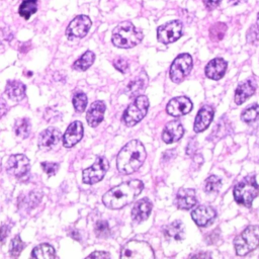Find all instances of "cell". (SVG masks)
Segmentation results:
<instances>
[{"mask_svg": "<svg viewBox=\"0 0 259 259\" xmlns=\"http://www.w3.org/2000/svg\"><path fill=\"white\" fill-rule=\"evenodd\" d=\"M144 184L140 180H130L108 190L102 197L104 205L111 209L121 208L131 202L141 193Z\"/></svg>", "mask_w": 259, "mask_h": 259, "instance_id": "1", "label": "cell"}, {"mask_svg": "<svg viewBox=\"0 0 259 259\" xmlns=\"http://www.w3.org/2000/svg\"><path fill=\"white\" fill-rule=\"evenodd\" d=\"M146 159V150L138 140L128 142L118 153L116 158L117 170L122 174L137 171Z\"/></svg>", "mask_w": 259, "mask_h": 259, "instance_id": "2", "label": "cell"}, {"mask_svg": "<svg viewBox=\"0 0 259 259\" xmlns=\"http://www.w3.org/2000/svg\"><path fill=\"white\" fill-rule=\"evenodd\" d=\"M143 39V32L132 22L124 21L118 24L112 31V44L121 49H131L139 45Z\"/></svg>", "mask_w": 259, "mask_h": 259, "instance_id": "3", "label": "cell"}, {"mask_svg": "<svg viewBox=\"0 0 259 259\" xmlns=\"http://www.w3.org/2000/svg\"><path fill=\"white\" fill-rule=\"evenodd\" d=\"M259 193V186L254 176H247L234 188L235 200L245 206H250Z\"/></svg>", "mask_w": 259, "mask_h": 259, "instance_id": "4", "label": "cell"}, {"mask_svg": "<svg viewBox=\"0 0 259 259\" xmlns=\"http://www.w3.org/2000/svg\"><path fill=\"white\" fill-rule=\"evenodd\" d=\"M237 255L244 256L259 246V226L247 227L234 240Z\"/></svg>", "mask_w": 259, "mask_h": 259, "instance_id": "5", "label": "cell"}, {"mask_svg": "<svg viewBox=\"0 0 259 259\" xmlns=\"http://www.w3.org/2000/svg\"><path fill=\"white\" fill-rule=\"evenodd\" d=\"M149 108V100L145 95H139L125 109L122 115V121L127 126H133L141 121Z\"/></svg>", "mask_w": 259, "mask_h": 259, "instance_id": "6", "label": "cell"}, {"mask_svg": "<svg viewBox=\"0 0 259 259\" xmlns=\"http://www.w3.org/2000/svg\"><path fill=\"white\" fill-rule=\"evenodd\" d=\"M120 258L126 259H153L155 258L152 247L143 241L133 240L127 242L121 249Z\"/></svg>", "mask_w": 259, "mask_h": 259, "instance_id": "7", "label": "cell"}, {"mask_svg": "<svg viewBox=\"0 0 259 259\" xmlns=\"http://www.w3.org/2000/svg\"><path fill=\"white\" fill-rule=\"evenodd\" d=\"M192 58L189 54H181L176 57L170 67V78L173 82H181L191 71Z\"/></svg>", "mask_w": 259, "mask_h": 259, "instance_id": "8", "label": "cell"}, {"mask_svg": "<svg viewBox=\"0 0 259 259\" xmlns=\"http://www.w3.org/2000/svg\"><path fill=\"white\" fill-rule=\"evenodd\" d=\"M108 168H109L108 161L104 157H98L95 163L91 167L86 168L83 171L82 173L83 182L86 184H95L99 182L106 174Z\"/></svg>", "mask_w": 259, "mask_h": 259, "instance_id": "9", "label": "cell"}, {"mask_svg": "<svg viewBox=\"0 0 259 259\" xmlns=\"http://www.w3.org/2000/svg\"><path fill=\"white\" fill-rule=\"evenodd\" d=\"M182 22L180 20H172L157 29L158 40L162 44H171L176 41L182 35Z\"/></svg>", "mask_w": 259, "mask_h": 259, "instance_id": "10", "label": "cell"}, {"mask_svg": "<svg viewBox=\"0 0 259 259\" xmlns=\"http://www.w3.org/2000/svg\"><path fill=\"white\" fill-rule=\"evenodd\" d=\"M91 26V20L86 15L76 16L68 25L66 29V35L69 39L80 38L87 34Z\"/></svg>", "mask_w": 259, "mask_h": 259, "instance_id": "11", "label": "cell"}, {"mask_svg": "<svg viewBox=\"0 0 259 259\" xmlns=\"http://www.w3.org/2000/svg\"><path fill=\"white\" fill-rule=\"evenodd\" d=\"M7 170L15 177L21 178L25 176L29 170V161L22 154L11 155L7 161Z\"/></svg>", "mask_w": 259, "mask_h": 259, "instance_id": "12", "label": "cell"}, {"mask_svg": "<svg viewBox=\"0 0 259 259\" xmlns=\"http://www.w3.org/2000/svg\"><path fill=\"white\" fill-rule=\"evenodd\" d=\"M191 109H192V102L190 101L189 98L185 96H178L171 99L166 106L167 113H169L174 117L184 115L188 113Z\"/></svg>", "mask_w": 259, "mask_h": 259, "instance_id": "13", "label": "cell"}, {"mask_svg": "<svg viewBox=\"0 0 259 259\" xmlns=\"http://www.w3.org/2000/svg\"><path fill=\"white\" fill-rule=\"evenodd\" d=\"M191 217L197 226L206 227L214 221L217 212L211 206L199 205L191 212Z\"/></svg>", "mask_w": 259, "mask_h": 259, "instance_id": "14", "label": "cell"}, {"mask_svg": "<svg viewBox=\"0 0 259 259\" xmlns=\"http://www.w3.org/2000/svg\"><path fill=\"white\" fill-rule=\"evenodd\" d=\"M83 137V125L80 121L76 120L70 123L63 137V145L66 148L75 146Z\"/></svg>", "mask_w": 259, "mask_h": 259, "instance_id": "15", "label": "cell"}, {"mask_svg": "<svg viewBox=\"0 0 259 259\" xmlns=\"http://www.w3.org/2000/svg\"><path fill=\"white\" fill-rule=\"evenodd\" d=\"M197 202L195 191L190 188H181L175 197V204L180 209H190Z\"/></svg>", "mask_w": 259, "mask_h": 259, "instance_id": "16", "label": "cell"}, {"mask_svg": "<svg viewBox=\"0 0 259 259\" xmlns=\"http://www.w3.org/2000/svg\"><path fill=\"white\" fill-rule=\"evenodd\" d=\"M184 134V128L180 121L173 120L166 124L162 133V140L166 144H171L179 141Z\"/></svg>", "mask_w": 259, "mask_h": 259, "instance_id": "17", "label": "cell"}, {"mask_svg": "<svg viewBox=\"0 0 259 259\" xmlns=\"http://www.w3.org/2000/svg\"><path fill=\"white\" fill-rule=\"evenodd\" d=\"M213 117V108L209 105H205L198 111L195 120L193 130L195 133H201L208 127Z\"/></svg>", "mask_w": 259, "mask_h": 259, "instance_id": "18", "label": "cell"}, {"mask_svg": "<svg viewBox=\"0 0 259 259\" xmlns=\"http://www.w3.org/2000/svg\"><path fill=\"white\" fill-rule=\"evenodd\" d=\"M227 62L222 58H215L208 62L204 72L206 77L212 80H220L226 73Z\"/></svg>", "mask_w": 259, "mask_h": 259, "instance_id": "19", "label": "cell"}, {"mask_svg": "<svg viewBox=\"0 0 259 259\" xmlns=\"http://www.w3.org/2000/svg\"><path fill=\"white\" fill-rule=\"evenodd\" d=\"M152 210V202L148 198L138 200L132 208V218L135 222L141 223L146 221Z\"/></svg>", "mask_w": 259, "mask_h": 259, "instance_id": "20", "label": "cell"}, {"mask_svg": "<svg viewBox=\"0 0 259 259\" xmlns=\"http://www.w3.org/2000/svg\"><path fill=\"white\" fill-rule=\"evenodd\" d=\"M104 111H105V104L103 101H95L93 102L86 114V119L87 122L90 126H97L102 120L104 116Z\"/></svg>", "mask_w": 259, "mask_h": 259, "instance_id": "21", "label": "cell"}, {"mask_svg": "<svg viewBox=\"0 0 259 259\" xmlns=\"http://www.w3.org/2000/svg\"><path fill=\"white\" fill-rule=\"evenodd\" d=\"M256 91V85L248 80V81H244L243 83H241L235 92V97L234 100L236 102V104L240 105L242 103H244L250 96H252Z\"/></svg>", "mask_w": 259, "mask_h": 259, "instance_id": "22", "label": "cell"}, {"mask_svg": "<svg viewBox=\"0 0 259 259\" xmlns=\"http://www.w3.org/2000/svg\"><path fill=\"white\" fill-rule=\"evenodd\" d=\"M61 140V132L56 127H48L39 135V146L51 148L57 145Z\"/></svg>", "mask_w": 259, "mask_h": 259, "instance_id": "23", "label": "cell"}, {"mask_svg": "<svg viewBox=\"0 0 259 259\" xmlns=\"http://www.w3.org/2000/svg\"><path fill=\"white\" fill-rule=\"evenodd\" d=\"M25 85L18 80H9L5 87L6 95L12 99L19 101L25 96Z\"/></svg>", "mask_w": 259, "mask_h": 259, "instance_id": "24", "label": "cell"}, {"mask_svg": "<svg viewBox=\"0 0 259 259\" xmlns=\"http://www.w3.org/2000/svg\"><path fill=\"white\" fill-rule=\"evenodd\" d=\"M164 235L167 239L175 240V241H181L185 237V229L184 225L181 221L177 220L168 225L164 229Z\"/></svg>", "mask_w": 259, "mask_h": 259, "instance_id": "25", "label": "cell"}, {"mask_svg": "<svg viewBox=\"0 0 259 259\" xmlns=\"http://www.w3.org/2000/svg\"><path fill=\"white\" fill-rule=\"evenodd\" d=\"M147 76L145 73L141 74L140 76H138L137 78H135L134 80H132L127 86H126V89H125V93L130 96H134V95H137L139 94L146 86L147 84Z\"/></svg>", "mask_w": 259, "mask_h": 259, "instance_id": "26", "label": "cell"}, {"mask_svg": "<svg viewBox=\"0 0 259 259\" xmlns=\"http://www.w3.org/2000/svg\"><path fill=\"white\" fill-rule=\"evenodd\" d=\"M95 55L91 51L85 52L78 60H76L73 64V69L77 71H85L87 70L94 62Z\"/></svg>", "mask_w": 259, "mask_h": 259, "instance_id": "27", "label": "cell"}, {"mask_svg": "<svg viewBox=\"0 0 259 259\" xmlns=\"http://www.w3.org/2000/svg\"><path fill=\"white\" fill-rule=\"evenodd\" d=\"M31 257L37 259H52L56 257L55 249L49 244H40L36 246L31 253Z\"/></svg>", "mask_w": 259, "mask_h": 259, "instance_id": "28", "label": "cell"}, {"mask_svg": "<svg viewBox=\"0 0 259 259\" xmlns=\"http://www.w3.org/2000/svg\"><path fill=\"white\" fill-rule=\"evenodd\" d=\"M37 8L36 0H24L19 6V15L24 19H28L33 13H35Z\"/></svg>", "mask_w": 259, "mask_h": 259, "instance_id": "29", "label": "cell"}, {"mask_svg": "<svg viewBox=\"0 0 259 259\" xmlns=\"http://www.w3.org/2000/svg\"><path fill=\"white\" fill-rule=\"evenodd\" d=\"M15 134L22 139L28 137L30 133V122L27 118H19L15 122Z\"/></svg>", "mask_w": 259, "mask_h": 259, "instance_id": "30", "label": "cell"}, {"mask_svg": "<svg viewBox=\"0 0 259 259\" xmlns=\"http://www.w3.org/2000/svg\"><path fill=\"white\" fill-rule=\"evenodd\" d=\"M259 117V105L258 104H252L251 106L247 107L245 110H243L241 114V119L244 122H253Z\"/></svg>", "mask_w": 259, "mask_h": 259, "instance_id": "31", "label": "cell"}, {"mask_svg": "<svg viewBox=\"0 0 259 259\" xmlns=\"http://www.w3.org/2000/svg\"><path fill=\"white\" fill-rule=\"evenodd\" d=\"M227 30V26L223 22H218L214 23L210 28H209V36L211 40L213 41H220L225 35V32Z\"/></svg>", "mask_w": 259, "mask_h": 259, "instance_id": "32", "label": "cell"}, {"mask_svg": "<svg viewBox=\"0 0 259 259\" xmlns=\"http://www.w3.org/2000/svg\"><path fill=\"white\" fill-rule=\"evenodd\" d=\"M25 243L20 239L19 236H16L12 239L11 244H10V256L15 258L18 257L21 251L24 249Z\"/></svg>", "mask_w": 259, "mask_h": 259, "instance_id": "33", "label": "cell"}, {"mask_svg": "<svg viewBox=\"0 0 259 259\" xmlns=\"http://www.w3.org/2000/svg\"><path fill=\"white\" fill-rule=\"evenodd\" d=\"M221 184H222L221 179H220L218 176L211 175V176H209V177L205 180L204 190H205L207 193L217 192V191L220 189Z\"/></svg>", "mask_w": 259, "mask_h": 259, "instance_id": "34", "label": "cell"}, {"mask_svg": "<svg viewBox=\"0 0 259 259\" xmlns=\"http://www.w3.org/2000/svg\"><path fill=\"white\" fill-rule=\"evenodd\" d=\"M73 105L78 112L84 111L87 105V96L82 92L75 94L73 97Z\"/></svg>", "mask_w": 259, "mask_h": 259, "instance_id": "35", "label": "cell"}, {"mask_svg": "<svg viewBox=\"0 0 259 259\" xmlns=\"http://www.w3.org/2000/svg\"><path fill=\"white\" fill-rule=\"evenodd\" d=\"M95 234L99 238H106L110 234V229L108 226V223L106 221H99L95 225Z\"/></svg>", "mask_w": 259, "mask_h": 259, "instance_id": "36", "label": "cell"}, {"mask_svg": "<svg viewBox=\"0 0 259 259\" xmlns=\"http://www.w3.org/2000/svg\"><path fill=\"white\" fill-rule=\"evenodd\" d=\"M247 39L251 44H254L255 41H259V12H258L256 24L252 25L247 32Z\"/></svg>", "mask_w": 259, "mask_h": 259, "instance_id": "37", "label": "cell"}, {"mask_svg": "<svg viewBox=\"0 0 259 259\" xmlns=\"http://www.w3.org/2000/svg\"><path fill=\"white\" fill-rule=\"evenodd\" d=\"M26 200H23V203L26 205H28L29 208H33L35 205L38 204L39 200L41 199V193L38 192V191H32V192H29L28 196L25 198Z\"/></svg>", "mask_w": 259, "mask_h": 259, "instance_id": "38", "label": "cell"}, {"mask_svg": "<svg viewBox=\"0 0 259 259\" xmlns=\"http://www.w3.org/2000/svg\"><path fill=\"white\" fill-rule=\"evenodd\" d=\"M42 170L50 176L55 175L59 169V164L53 163V162H42L40 164Z\"/></svg>", "mask_w": 259, "mask_h": 259, "instance_id": "39", "label": "cell"}, {"mask_svg": "<svg viewBox=\"0 0 259 259\" xmlns=\"http://www.w3.org/2000/svg\"><path fill=\"white\" fill-rule=\"evenodd\" d=\"M113 66H114V68L117 70V71H119L120 73H122V74H124L126 71H127V69H128V63H127V61L125 60V59H123V58H116L114 61H113Z\"/></svg>", "mask_w": 259, "mask_h": 259, "instance_id": "40", "label": "cell"}, {"mask_svg": "<svg viewBox=\"0 0 259 259\" xmlns=\"http://www.w3.org/2000/svg\"><path fill=\"white\" fill-rule=\"evenodd\" d=\"M10 232V228L7 225H2L0 228V242L4 243L8 234Z\"/></svg>", "mask_w": 259, "mask_h": 259, "instance_id": "41", "label": "cell"}, {"mask_svg": "<svg viewBox=\"0 0 259 259\" xmlns=\"http://www.w3.org/2000/svg\"><path fill=\"white\" fill-rule=\"evenodd\" d=\"M88 257H90V258H109L110 255H109V253H107L105 251H95L92 254H90Z\"/></svg>", "mask_w": 259, "mask_h": 259, "instance_id": "42", "label": "cell"}, {"mask_svg": "<svg viewBox=\"0 0 259 259\" xmlns=\"http://www.w3.org/2000/svg\"><path fill=\"white\" fill-rule=\"evenodd\" d=\"M221 0H203L204 5L208 8V9H213L215 8L219 4H220Z\"/></svg>", "mask_w": 259, "mask_h": 259, "instance_id": "43", "label": "cell"}, {"mask_svg": "<svg viewBox=\"0 0 259 259\" xmlns=\"http://www.w3.org/2000/svg\"><path fill=\"white\" fill-rule=\"evenodd\" d=\"M6 111H7L6 102L3 99H0V118L6 113Z\"/></svg>", "mask_w": 259, "mask_h": 259, "instance_id": "44", "label": "cell"}, {"mask_svg": "<svg viewBox=\"0 0 259 259\" xmlns=\"http://www.w3.org/2000/svg\"><path fill=\"white\" fill-rule=\"evenodd\" d=\"M245 1H247V0H229V3L232 4V5H238V4H241Z\"/></svg>", "mask_w": 259, "mask_h": 259, "instance_id": "45", "label": "cell"}, {"mask_svg": "<svg viewBox=\"0 0 259 259\" xmlns=\"http://www.w3.org/2000/svg\"><path fill=\"white\" fill-rule=\"evenodd\" d=\"M78 235H79V234H78V232H75V231H74V232L72 233L71 237H73V238H74V239H76V240H80V238H79V236H78Z\"/></svg>", "mask_w": 259, "mask_h": 259, "instance_id": "46", "label": "cell"}, {"mask_svg": "<svg viewBox=\"0 0 259 259\" xmlns=\"http://www.w3.org/2000/svg\"><path fill=\"white\" fill-rule=\"evenodd\" d=\"M191 257H210L208 254H197V255H192Z\"/></svg>", "mask_w": 259, "mask_h": 259, "instance_id": "47", "label": "cell"}]
</instances>
